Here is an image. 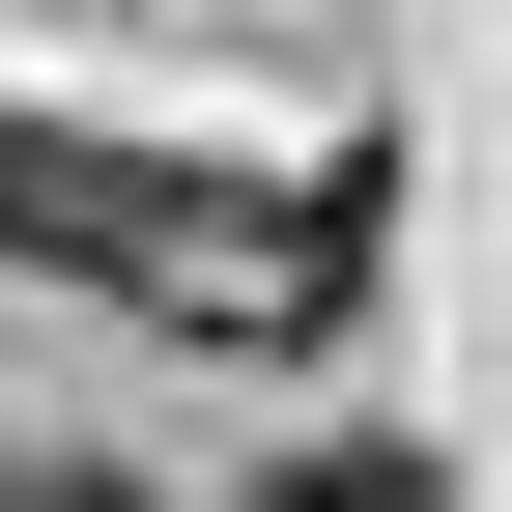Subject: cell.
I'll return each instance as SVG.
<instances>
[{
    "mask_svg": "<svg viewBox=\"0 0 512 512\" xmlns=\"http://www.w3.org/2000/svg\"><path fill=\"white\" fill-rule=\"evenodd\" d=\"M256 512H427V456H285Z\"/></svg>",
    "mask_w": 512,
    "mask_h": 512,
    "instance_id": "1",
    "label": "cell"
},
{
    "mask_svg": "<svg viewBox=\"0 0 512 512\" xmlns=\"http://www.w3.org/2000/svg\"><path fill=\"white\" fill-rule=\"evenodd\" d=\"M0 512H114V484H0Z\"/></svg>",
    "mask_w": 512,
    "mask_h": 512,
    "instance_id": "2",
    "label": "cell"
}]
</instances>
